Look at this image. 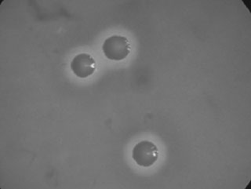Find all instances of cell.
Listing matches in <instances>:
<instances>
[{
  "label": "cell",
  "mask_w": 251,
  "mask_h": 189,
  "mask_svg": "<svg viewBox=\"0 0 251 189\" xmlns=\"http://www.w3.org/2000/svg\"><path fill=\"white\" fill-rule=\"evenodd\" d=\"M102 50L108 59L120 61L128 57L131 51V46L127 38L114 35L104 40Z\"/></svg>",
  "instance_id": "cell-1"
},
{
  "label": "cell",
  "mask_w": 251,
  "mask_h": 189,
  "mask_svg": "<svg viewBox=\"0 0 251 189\" xmlns=\"http://www.w3.org/2000/svg\"><path fill=\"white\" fill-rule=\"evenodd\" d=\"M71 69L78 78L85 79L92 75L97 69L96 61L88 53L77 54L71 62Z\"/></svg>",
  "instance_id": "cell-3"
},
{
  "label": "cell",
  "mask_w": 251,
  "mask_h": 189,
  "mask_svg": "<svg viewBox=\"0 0 251 189\" xmlns=\"http://www.w3.org/2000/svg\"><path fill=\"white\" fill-rule=\"evenodd\" d=\"M159 149L153 142L142 141L133 147L132 157L142 167H150L159 159Z\"/></svg>",
  "instance_id": "cell-2"
}]
</instances>
